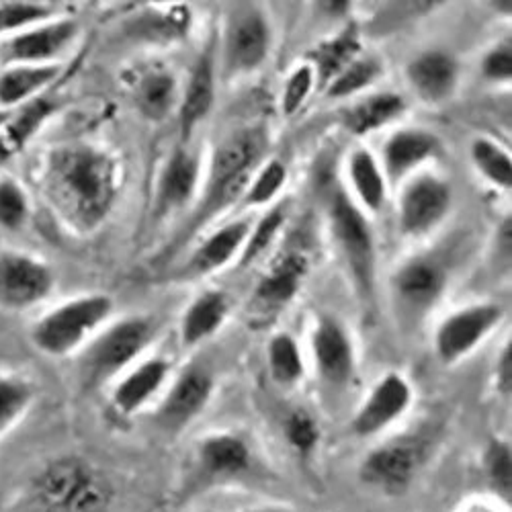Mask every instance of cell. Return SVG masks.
<instances>
[{"mask_svg":"<svg viewBox=\"0 0 512 512\" xmlns=\"http://www.w3.org/2000/svg\"><path fill=\"white\" fill-rule=\"evenodd\" d=\"M410 402L412 390L408 381L398 373L383 375L367 396L361 410L355 414L351 429L357 437H373L396 422L408 410Z\"/></svg>","mask_w":512,"mask_h":512,"instance_id":"8fae6325","label":"cell"},{"mask_svg":"<svg viewBox=\"0 0 512 512\" xmlns=\"http://www.w3.org/2000/svg\"><path fill=\"white\" fill-rule=\"evenodd\" d=\"M35 400V388L27 377L0 373V437H5L25 416Z\"/></svg>","mask_w":512,"mask_h":512,"instance_id":"f1b7e54d","label":"cell"},{"mask_svg":"<svg viewBox=\"0 0 512 512\" xmlns=\"http://www.w3.org/2000/svg\"><path fill=\"white\" fill-rule=\"evenodd\" d=\"M351 179L361 197V201L369 209H379L383 201V179L375 166V160L369 152L359 150L351 158Z\"/></svg>","mask_w":512,"mask_h":512,"instance_id":"836d02e7","label":"cell"},{"mask_svg":"<svg viewBox=\"0 0 512 512\" xmlns=\"http://www.w3.org/2000/svg\"><path fill=\"white\" fill-rule=\"evenodd\" d=\"M472 154H474L476 164L480 166V170L490 181H494L500 187H510L512 166H510V158L504 154V150H500L496 144H492L488 140H478L472 146Z\"/></svg>","mask_w":512,"mask_h":512,"instance_id":"d590c367","label":"cell"},{"mask_svg":"<svg viewBox=\"0 0 512 512\" xmlns=\"http://www.w3.org/2000/svg\"><path fill=\"white\" fill-rule=\"evenodd\" d=\"M54 289L52 269L29 254L0 250V308L25 312L41 304Z\"/></svg>","mask_w":512,"mask_h":512,"instance_id":"8992f818","label":"cell"},{"mask_svg":"<svg viewBox=\"0 0 512 512\" xmlns=\"http://www.w3.org/2000/svg\"><path fill=\"white\" fill-rule=\"evenodd\" d=\"M154 336L152 320L134 316L101 332L80 357V379L87 388H101L111 377L130 367Z\"/></svg>","mask_w":512,"mask_h":512,"instance_id":"277c9868","label":"cell"},{"mask_svg":"<svg viewBox=\"0 0 512 512\" xmlns=\"http://www.w3.org/2000/svg\"><path fill=\"white\" fill-rule=\"evenodd\" d=\"M269 48V29L261 13L254 9L238 11L228 27L226 68L228 72H244L259 66Z\"/></svg>","mask_w":512,"mask_h":512,"instance_id":"9a60e30c","label":"cell"},{"mask_svg":"<svg viewBox=\"0 0 512 512\" xmlns=\"http://www.w3.org/2000/svg\"><path fill=\"white\" fill-rule=\"evenodd\" d=\"M308 261L300 252H285L263 275L252 293V310L259 316H275L281 312L302 287Z\"/></svg>","mask_w":512,"mask_h":512,"instance_id":"5bb4252c","label":"cell"},{"mask_svg":"<svg viewBox=\"0 0 512 512\" xmlns=\"http://www.w3.org/2000/svg\"><path fill=\"white\" fill-rule=\"evenodd\" d=\"M11 111H13V109H0V127H3V125L7 123V119H9Z\"/></svg>","mask_w":512,"mask_h":512,"instance_id":"bcb514c9","label":"cell"},{"mask_svg":"<svg viewBox=\"0 0 512 512\" xmlns=\"http://www.w3.org/2000/svg\"><path fill=\"white\" fill-rule=\"evenodd\" d=\"M332 220L336 238L347 254L359 287L369 293L373 281V244L363 216L347 197L338 195L332 207Z\"/></svg>","mask_w":512,"mask_h":512,"instance_id":"7c38bea8","label":"cell"},{"mask_svg":"<svg viewBox=\"0 0 512 512\" xmlns=\"http://www.w3.org/2000/svg\"><path fill=\"white\" fill-rule=\"evenodd\" d=\"M76 31L74 21H56L11 33L0 41V64L7 68L50 64L74 39Z\"/></svg>","mask_w":512,"mask_h":512,"instance_id":"52a82bcc","label":"cell"},{"mask_svg":"<svg viewBox=\"0 0 512 512\" xmlns=\"http://www.w3.org/2000/svg\"><path fill=\"white\" fill-rule=\"evenodd\" d=\"M195 463L207 480L222 482L246 474L252 463V455L248 445L240 437L230 433H218L199 441L195 451Z\"/></svg>","mask_w":512,"mask_h":512,"instance_id":"e0dca14e","label":"cell"},{"mask_svg":"<svg viewBox=\"0 0 512 512\" xmlns=\"http://www.w3.org/2000/svg\"><path fill=\"white\" fill-rule=\"evenodd\" d=\"M27 195L13 179H0V228L19 230L27 220Z\"/></svg>","mask_w":512,"mask_h":512,"instance_id":"8d00e7d4","label":"cell"},{"mask_svg":"<svg viewBox=\"0 0 512 512\" xmlns=\"http://www.w3.org/2000/svg\"><path fill=\"white\" fill-rule=\"evenodd\" d=\"M113 312L107 295H84L56 306L31 326V345L48 357H66L78 351Z\"/></svg>","mask_w":512,"mask_h":512,"instance_id":"7a4b0ae2","label":"cell"},{"mask_svg":"<svg viewBox=\"0 0 512 512\" xmlns=\"http://www.w3.org/2000/svg\"><path fill=\"white\" fill-rule=\"evenodd\" d=\"M213 95H216L213 93V66L209 54H203L191 70L181 107V132L185 140L191 136L195 125L201 123L203 117L209 113Z\"/></svg>","mask_w":512,"mask_h":512,"instance_id":"484cf974","label":"cell"},{"mask_svg":"<svg viewBox=\"0 0 512 512\" xmlns=\"http://www.w3.org/2000/svg\"><path fill=\"white\" fill-rule=\"evenodd\" d=\"M418 467V447L410 441H394L373 449L363 459L359 478L373 490L386 494H400L414 482Z\"/></svg>","mask_w":512,"mask_h":512,"instance_id":"30bf717a","label":"cell"},{"mask_svg":"<svg viewBox=\"0 0 512 512\" xmlns=\"http://www.w3.org/2000/svg\"><path fill=\"white\" fill-rule=\"evenodd\" d=\"M377 64L373 60H359L353 62L351 66H347L343 72H340L332 87H330V95L332 97H345V95H353L357 91H361L363 87L377 76Z\"/></svg>","mask_w":512,"mask_h":512,"instance_id":"f35d334b","label":"cell"},{"mask_svg":"<svg viewBox=\"0 0 512 512\" xmlns=\"http://www.w3.org/2000/svg\"><path fill=\"white\" fill-rule=\"evenodd\" d=\"M496 386L502 396L510 398V386H512V347L506 345L498 365H496Z\"/></svg>","mask_w":512,"mask_h":512,"instance_id":"ee69618b","label":"cell"},{"mask_svg":"<svg viewBox=\"0 0 512 512\" xmlns=\"http://www.w3.org/2000/svg\"><path fill=\"white\" fill-rule=\"evenodd\" d=\"M213 394V377L207 369L187 367L166 390L156 420L166 431H183L209 404Z\"/></svg>","mask_w":512,"mask_h":512,"instance_id":"9c48e42d","label":"cell"},{"mask_svg":"<svg viewBox=\"0 0 512 512\" xmlns=\"http://www.w3.org/2000/svg\"><path fill=\"white\" fill-rule=\"evenodd\" d=\"M285 439L289 447L300 453L302 457H308L316 451L318 441H320V429L314 420V416L306 410H295L287 416L285 426H283Z\"/></svg>","mask_w":512,"mask_h":512,"instance_id":"e575fe53","label":"cell"},{"mask_svg":"<svg viewBox=\"0 0 512 512\" xmlns=\"http://www.w3.org/2000/svg\"><path fill=\"white\" fill-rule=\"evenodd\" d=\"M56 64L11 66L0 74V109H17L35 99L58 76Z\"/></svg>","mask_w":512,"mask_h":512,"instance_id":"7402d4cb","label":"cell"},{"mask_svg":"<svg viewBox=\"0 0 512 512\" xmlns=\"http://www.w3.org/2000/svg\"><path fill=\"white\" fill-rule=\"evenodd\" d=\"M56 109V103L46 97H35L25 105L11 111L7 123L0 127V164L21 152L27 142L37 134L41 127Z\"/></svg>","mask_w":512,"mask_h":512,"instance_id":"44dd1931","label":"cell"},{"mask_svg":"<svg viewBox=\"0 0 512 512\" xmlns=\"http://www.w3.org/2000/svg\"><path fill=\"white\" fill-rule=\"evenodd\" d=\"M170 377V363L160 357H152L136 365L113 390L111 402L121 416H132L142 410L152 398H156Z\"/></svg>","mask_w":512,"mask_h":512,"instance_id":"d6986e66","label":"cell"},{"mask_svg":"<svg viewBox=\"0 0 512 512\" xmlns=\"http://www.w3.org/2000/svg\"><path fill=\"white\" fill-rule=\"evenodd\" d=\"M310 89H312V68H310V66H304V68L297 70V72L289 78V82H287L285 99H283L285 111H287V113H295L297 109H300L302 103H304V99L308 97Z\"/></svg>","mask_w":512,"mask_h":512,"instance_id":"b9f144b4","label":"cell"},{"mask_svg":"<svg viewBox=\"0 0 512 512\" xmlns=\"http://www.w3.org/2000/svg\"><path fill=\"white\" fill-rule=\"evenodd\" d=\"M281 224H283V211L281 209L271 211L269 216L259 224V228H256V232L252 234V238H250V242H248V246L244 250L242 263L254 261L256 256H259L269 246V242L273 240V236L281 228Z\"/></svg>","mask_w":512,"mask_h":512,"instance_id":"60d3db41","label":"cell"},{"mask_svg":"<svg viewBox=\"0 0 512 512\" xmlns=\"http://www.w3.org/2000/svg\"><path fill=\"white\" fill-rule=\"evenodd\" d=\"M502 320L496 304H478L451 314L435 334V351L441 363H455L472 353Z\"/></svg>","mask_w":512,"mask_h":512,"instance_id":"ba28073f","label":"cell"},{"mask_svg":"<svg viewBox=\"0 0 512 512\" xmlns=\"http://www.w3.org/2000/svg\"><path fill=\"white\" fill-rule=\"evenodd\" d=\"M52 17V9L29 3H7L0 7V35H11Z\"/></svg>","mask_w":512,"mask_h":512,"instance_id":"74e56055","label":"cell"},{"mask_svg":"<svg viewBox=\"0 0 512 512\" xmlns=\"http://www.w3.org/2000/svg\"><path fill=\"white\" fill-rule=\"evenodd\" d=\"M136 101L148 119L152 121L164 119L170 111H173L177 101V82L173 74L166 70L148 72L138 84Z\"/></svg>","mask_w":512,"mask_h":512,"instance_id":"83f0119b","label":"cell"},{"mask_svg":"<svg viewBox=\"0 0 512 512\" xmlns=\"http://www.w3.org/2000/svg\"><path fill=\"white\" fill-rule=\"evenodd\" d=\"M512 70V54H510V44H504L496 50H492L486 60H484V74L494 80H504L510 78Z\"/></svg>","mask_w":512,"mask_h":512,"instance_id":"7bdbcfd3","label":"cell"},{"mask_svg":"<svg viewBox=\"0 0 512 512\" xmlns=\"http://www.w3.org/2000/svg\"><path fill=\"white\" fill-rule=\"evenodd\" d=\"M248 234V222H234L224 226L220 232L207 238L199 250L191 256V261L185 269L187 275H209L222 269L232 256L238 252Z\"/></svg>","mask_w":512,"mask_h":512,"instance_id":"cb8c5ba5","label":"cell"},{"mask_svg":"<svg viewBox=\"0 0 512 512\" xmlns=\"http://www.w3.org/2000/svg\"><path fill=\"white\" fill-rule=\"evenodd\" d=\"M312 353L320 377L330 386H345L355 371V353L347 330L334 318H320L312 332Z\"/></svg>","mask_w":512,"mask_h":512,"instance_id":"4fadbf2b","label":"cell"},{"mask_svg":"<svg viewBox=\"0 0 512 512\" xmlns=\"http://www.w3.org/2000/svg\"><path fill=\"white\" fill-rule=\"evenodd\" d=\"M269 369L281 386H293L304 375V359L289 334H277L269 343Z\"/></svg>","mask_w":512,"mask_h":512,"instance_id":"f546056e","label":"cell"},{"mask_svg":"<svg viewBox=\"0 0 512 512\" xmlns=\"http://www.w3.org/2000/svg\"><path fill=\"white\" fill-rule=\"evenodd\" d=\"M265 150V138L261 132H240L228 138L213 154L211 175L205 199L195 213L191 230L203 226L216 216L228 203H232L248 183L250 170Z\"/></svg>","mask_w":512,"mask_h":512,"instance_id":"3957f363","label":"cell"},{"mask_svg":"<svg viewBox=\"0 0 512 512\" xmlns=\"http://www.w3.org/2000/svg\"><path fill=\"white\" fill-rule=\"evenodd\" d=\"M449 189L445 183L433 177L414 181L402 197L400 224L404 234H422L431 230L449 207Z\"/></svg>","mask_w":512,"mask_h":512,"instance_id":"2e32d148","label":"cell"},{"mask_svg":"<svg viewBox=\"0 0 512 512\" xmlns=\"http://www.w3.org/2000/svg\"><path fill=\"white\" fill-rule=\"evenodd\" d=\"M230 314V300L224 291H203L189 304L181 320V343L197 347L218 334Z\"/></svg>","mask_w":512,"mask_h":512,"instance_id":"ffe728a7","label":"cell"},{"mask_svg":"<svg viewBox=\"0 0 512 512\" xmlns=\"http://www.w3.org/2000/svg\"><path fill=\"white\" fill-rule=\"evenodd\" d=\"M203 512H213V510H203Z\"/></svg>","mask_w":512,"mask_h":512,"instance_id":"7dc6e473","label":"cell"},{"mask_svg":"<svg viewBox=\"0 0 512 512\" xmlns=\"http://www.w3.org/2000/svg\"><path fill=\"white\" fill-rule=\"evenodd\" d=\"M39 496L66 512H97L105 500L103 480L80 459L50 463L37 478Z\"/></svg>","mask_w":512,"mask_h":512,"instance_id":"5b68a950","label":"cell"},{"mask_svg":"<svg viewBox=\"0 0 512 512\" xmlns=\"http://www.w3.org/2000/svg\"><path fill=\"white\" fill-rule=\"evenodd\" d=\"M357 52H359V41H357L355 29H349L343 35L328 41V44L320 46L314 52V60L318 64L322 82H326L332 76H338L347 66H351Z\"/></svg>","mask_w":512,"mask_h":512,"instance_id":"1f68e13d","label":"cell"},{"mask_svg":"<svg viewBox=\"0 0 512 512\" xmlns=\"http://www.w3.org/2000/svg\"><path fill=\"white\" fill-rule=\"evenodd\" d=\"M439 144L431 134L406 130L398 132L388 144H386V168L392 179H400L408 168L416 166L418 162L426 160L437 152Z\"/></svg>","mask_w":512,"mask_h":512,"instance_id":"4316f807","label":"cell"},{"mask_svg":"<svg viewBox=\"0 0 512 512\" xmlns=\"http://www.w3.org/2000/svg\"><path fill=\"white\" fill-rule=\"evenodd\" d=\"M285 183V168L281 162H269L267 168L261 173V177L254 181L246 201L250 205H259V203H265V201H271L277 191L283 187Z\"/></svg>","mask_w":512,"mask_h":512,"instance_id":"ab89813d","label":"cell"},{"mask_svg":"<svg viewBox=\"0 0 512 512\" xmlns=\"http://www.w3.org/2000/svg\"><path fill=\"white\" fill-rule=\"evenodd\" d=\"M408 76L414 84V89L424 99H443L451 93L455 82V62L443 52H429L416 58L410 68Z\"/></svg>","mask_w":512,"mask_h":512,"instance_id":"d4e9b609","label":"cell"},{"mask_svg":"<svg viewBox=\"0 0 512 512\" xmlns=\"http://www.w3.org/2000/svg\"><path fill=\"white\" fill-rule=\"evenodd\" d=\"M197 168L199 164L195 156H191L187 150H177L168 158L160 179V187H158L160 213L177 209L191 199L197 183V173H199Z\"/></svg>","mask_w":512,"mask_h":512,"instance_id":"603a6c76","label":"cell"},{"mask_svg":"<svg viewBox=\"0 0 512 512\" xmlns=\"http://www.w3.org/2000/svg\"><path fill=\"white\" fill-rule=\"evenodd\" d=\"M48 201L78 232L95 230L117 197V166L109 154L87 144L52 150L44 168Z\"/></svg>","mask_w":512,"mask_h":512,"instance_id":"6da1fadb","label":"cell"},{"mask_svg":"<svg viewBox=\"0 0 512 512\" xmlns=\"http://www.w3.org/2000/svg\"><path fill=\"white\" fill-rule=\"evenodd\" d=\"M484 474L494 496L510 502L512 492V455L506 441L494 439L484 453Z\"/></svg>","mask_w":512,"mask_h":512,"instance_id":"d6a6232c","label":"cell"},{"mask_svg":"<svg viewBox=\"0 0 512 512\" xmlns=\"http://www.w3.org/2000/svg\"><path fill=\"white\" fill-rule=\"evenodd\" d=\"M246 512H287L283 508H275V506H259V508H250Z\"/></svg>","mask_w":512,"mask_h":512,"instance_id":"f6af8a7d","label":"cell"},{"mask_svg":"<svg viewBox=\"0 0 512 512\" xmlns=\"http://www.w3.org/2000/svg\"><path fill=\"white\" fill-rule=\"evenodd\" d=\"M402 109L404 101L398 95H377L363 101L349 113V125L355 134H365L400 115Z\"/></svg>","mask_w":512,"mask_h":512,"instance_id":"4dcf8cb0","label":"cell"},{"mask_svg":"<svg viewBox=\"0 0 512 512\" xmlns=\"http://www.w3.org/2000/svg\"><path fill=\"white\" fill-rule=\"evenodd\" d=\"M396 297L408 316L429 312L445 289L443 269L426 259H416L400 269L394 279Z\"/></svg>","mask_w":512,"mask_h":512,"instance_id":"ac0fdd59","label":"cell"}]
</instances>
